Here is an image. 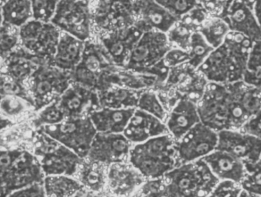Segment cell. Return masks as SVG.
<instances>
[{
  "label": "cell",
  "mask_w": 261,
  "mask_h": 197,
  "mask_svg": "<svg viewBox=\"0 0 261 197\" xmlns=\"http://www.w3.org/2000/svg\"><path fill=\"white\" fill-rule=\"evenodd\" d=\"M164 178L167 188L181 197H208L220 182L202 159L181 164Z\"/></svg>",
  "instance_id": "cell-5"
},
{
  "label": "cell",
  "mask_w": 261,
  "mask_h": 197,
  "mask_svg": "<svg viewBox=\"0 0 261 197\" xmlns=\"http://www.w3.org/2000/svg\"><path fill=\"white\" fill-rule=\"evenodd\" d=\"M107 169L106 164L83 158L74 178L88 191L107 193Z\"/></svg>",
  "instance_id": "cell-30"
},
{
  "label": "cell",
  "mask_w": 261,
  "mask_h": 197,
  "mask_svg": "<svg viewBox=\"0 0 261 197\" xmlns=\"http://www.w3.org/2000/svg\"><path fill=\"white\" fill-rule=\"evenodd\" d=\"M136 109L153 115L164 123L168 115V112L163 106L154 90H146L141 92Z\"/></svg>",
  "instance_id": "cell-36"
},
{
  "label": "cell",
  "mask_w": 261,
  "mask_h": 197,
  "mask_svg": "<svg viewBox=\"0 0 261 197\" xmlns=\"http://www.w3.org/2000/svg\"><path fill=\"white\" fill-rule=\"evenodd\" d=\"M12 121L9 120V118H5L0 115V132L3 129L7 128L8 126H12Z\"/></svg>",
  "instance_id": "cell-52"
},
{
  "label": "cell",
  "mask_w": 261,
  "mask_h": 197,
  "mask_svg": "<svg viewBox=\"0 0 261 197\" xmlns=\"http://www.w3.org/2000/svg\"><path fill=\"white\" fill-rule=\"evenodd\" d=\"M171 48L166 33L156 31L144 32L135 44L125 68H149L164 59Z\"/></svg>",
  "instance_id": "cell-16"
},
{
  "label": "cell",
  "mask_w": 261,
  "mask_h": 197,
  "mask_svg": "<svg viewBox=\"0 0 261 197\" xmlns=\"http://www.w3.org/2000/svg\"><path fill=\"white\" fill-rule=\"evenodd\" d=\"M8 197H47L43 184H34L11 193Z\"/></svg>",
  "instance_id": "cell-50"
},
{
  "label": "cell",
  "mask_w": 261,
  "mask_h": 197,
  "mask_svg": "<svg viewBox=\"0 0 261 197\" xmlns=\"http://www.w3.org/2000/svg\"><path fill=\"white\" fill-rule=\"evenodd\" d=\"M169 70L163 60L153 67L139 70L116 67L109 76L108 87L117 85L137 91L156 90L164 85Z\"/></svg>",
  "instance_id": "cell-14"
},
{
  "label": "cell",
  "mask_w": 261,
  "mask_h": 197,
  "mask_svg": "<svg viewBox=\"0 0 261 197\" xmlns=\"http://www.w3.org/2000/svg\"><path fill=\"white\" fill-rule=\"evenodd\" d=\"M9 95L21 96L32 101L25 84L14 81L9 77L0 73V96Z\"/></svg>",
  "instance_id": "cell-44"
},
{
  "label": "cell",
  "mask_w": 261,
  "mask_h": 197,
  "mask_svg": "<svg viewBox=\"0 0 261 197\" xmlns=\"http://www.w3.org/2000/svg\"><path fill=\"white\" fill-rule=\"evenodd\" d=\"M65 118V115L59 107L58 100H56L38 111V115L32 123L35 129H38L42 126L58 124Z\"/></svg>",
  "instance_id": "cell-40"
},
{
  "label": "cell",
  "mask_w": 261,
  "mask_h": 197,
  "mask_svg": "<svg viewBox=\"0 0 261 197\" xmlns=\"http://www.w3.org/2000/svg\"><path fill=\"white\" fill-rule=\"evenodd\" d=\"M239 131L261 140V109L250 117Z\"/></svg>",
  "instance_id": "cell-49"
},
{
  "label": "cell",
  "mask_w": 261,
  "mask_h": 197,
  "mask_svg": "<svg viewBox=\"0 0 261 197\" xmlns=\"http://www.w3.org/2000/svg\"><path fill=\"white\" fill-rule=\"evenodd\" d=\"M239 197H258L254 196V195L250 194V193H247V192L244 191V190H242L241 192L240 195H239Z\"/></svg>",
  "instance_id": "cell-54"
},
{
  "label": "cell",
  "mask_w": 261,
  "mask_h": 197,
  "mask_svg": "<svg viewBox=\"0 0 261 197\" xmlns=\"http://www.w3.org/2000/svg\"><path fill=\"white\" fill-rule=\"evenodd\" d=\"M142 34L133 26L93 38L102 44L115 65L125 67L135 44Z\"/></svg>",
  "instance_id": "cell-20"
},
{
  "label": "cell",
  "mask_w": 261,
  "mask_h": 197,
  "mask_svg": "<svg viewBox=\"0 0 261 197\" xmlns=\"http://www.w3.org/2000/svg\"><path fill=\"white\" fill-rule=\"evenodd\" d=\"M245 172L240 186L242 190L261 197V160L257 162H244Z\"/></svg>",
  "instance_id": "cell-39"
},
{
  "label": "cell",
  "mask_w": 261,
  "mask_h": 197,
  "mask_svg": "<svg viewBox=\"0 0 261 197\" xmlns=\"http://www.w3.org/2000/svg\"><path fill=\"white\" fill-rule=\"evenodd\" d=\"M35 111L33 102L19 96H0V115L5 118L18 116L29 110Z\"/></svg>",
  "instance_id": "cell-37"
},
{
  "label": "cell",
  "mask_w": 261,
  "mask_h": 197,
  "mask_svg": "<svg viewBox=\"0 0 261 197\" xmlns=\"http://www.w3.org/2000/svg\"><path fill=\"white\" fill-rule=\"evenodd\" d=\"M167 181L165 178L146 180L133 197H160L165 191Z\"/></svg>",
  "instance_id": "cell-45"
},
{
  "label": "cell",
  "mask_w": 261,
  "mask_h": 197,
  "mask_svg": "<svg viewBox=\"0 0 261 197\" xmlns=\"http://www.w3.org/2000/svg\"><path fill=\"white\" fill-rule=\"evenodd\" d=\"M43 185L47 197H74L84 189L74 177L65 175L45 176Z\"/></svg>",
  "instance_id": "cell-33"
},
{
  "label": "cell",
  "mask_w": 261,
  "mask_h": 197,
  "mask_svg": "<svg viewBox=\"0 0 261 197\" xmlns=\"http://www.w3.org/2000/svg\"><path fill=\"white\" fill-rule=\"evenodd\" d=\"M218 132L202 122L192 128L182 138L175 141L178 166L202 159L217 147Z\"/></svg>",
  "instance_id": "cell-13"
},
{
  "label": "cell",
  "mask_w": 261,
  "mask_h": 197,
  "mask_svg": "<svg viewBox=\"0 0 261 197\" xmlns=\"http://www.w3.org/2000/svg\"><path fill=\"white\" fill-rule=\"evenodd\" d=\"M36 130L64 144L81 158L88 155L92 141L97 133L90 116L65 118L61 123L42 126Z\"/></svg>",
  "instance_id": "cell-8"
},
{
  "label": "cell",
  "mask_w": 261,
  "mask_h": 197,
  "mask_svg": "<svg viewBox=\"0 0 261 197\" xmlns=\"http://www.w3.org/2000/svg\"><path fill=\"white\" fill-rule=\"evenodd\" d=\"M50 22L61 32L81 41L93 37L90 2L87 0H58Z\"/></svg>",
  "instance_id": "cell-10"
},
{
  "label": "cell",
  "mask_w": 261,
  "mask_h": 197,
  "mask_svg": "<svg viewBox=\"0 0 261 197\" xmlns=\"http://www.w3.org/2000/svg\"><path fill=\"white\" fill-rule=\"evenodd\" d=\"M261 89V88H260Z\"/></svg>",
  "instance_id": "cell-60"
},
{
  "label": "cell",
  "mask_w": 261,
  "mask_h": 197,
  "mask_svg": "<svg viewBox=\"0 0 261 197\" xmlns=\"http://www.w3.org/2000/svg\"><path fill=\"white\" fill-rule=\"evenodd\" d=\"M232 0H197L208 15L222 17Z\"/></svg>",
  "instance_id": "cell-48"
},
{
  "label": "cell",
  "mask_w": 261,
  "mask_h": 197,
  "mask_svg": "<svg viewBox=\"0 0 261 197\" xmlns=\"http://www.w3.org/2000/svg\"><path fill=\"white\" fill-rule=\"evenodd\" d=\"M117 66L102 44L90 38L85 41L82 58L70 73L71 82L99 92L108 87V78Z\"/></svg>",
  "instance_id": "cell-4"
},
{
  "label": "cell",
  "mask_w": 261,
  "mask_h": 197,
  "mask_svg": "<svg viewBox=\"0 0 261 197\" xmlns=\"http://www.w3.org/2000/svg\"><path fill=\"white\" fill-rule=\"evenodd\" d=\"M189 59L188 52L178 47H171L166 53L163 61L168 68H172L188 62Z\"/></svg>",
  "instance_id": "cell-47"
},
{
  "label": "cell",
  "mask_w": 261,
  "mask_h": 197,
  "mask_svg": "<svg viewBox=\"0 0 261 197\" xmlns=\"http://www.w3.org/2000/svg\"><path fill=\"white\" fill-rule=\"evenodd\" d=\"M58 105L67 118H82L100 108L97 92L71 83L58 98Z\"/></svg>",
  "instance_id": "cell-22"
},
{
  "label": "cell",
  "mask_w": 261,
  "mask_h": 197,
  "mask_svg": "<svg viewBox=\"0 0 261 197\" xmlns=\"http://www.w3.org/2000/svg\"><path fill=\"white\" fill-rule=\"evenodd\" d=\"M230 31L228 23L222 17L212 16L202 23L199 32L213 48L222 45Z\"/></svg>",
  "instance_id": "cell-34"
},
{
  "label": "cell",
  "mask_w": 261,
  "mask_h": 197,
  "mask_svg": "<svg viewBox=\"0 0 261 197\" xmlns=\"http://www.w3.org/2000/svg\"><path fill=\"white\" fill-rule=\"evenodd\" d=\"M35 153L45 176L74 177L83 158L64 144L36 130Z\"/></svg>",
  "instance_id": "cell-7"
},
{
  "label": "cell",
  "mask_w": 261,
  "mask_h": 197,
  "mask_svg": "<svg viewBox=\"0 0 261 197\" xmlns=\"http://www.w3.org/2000/svg\"><path fill=\"white\" fill-rule=\"evenodd\" d=\"M228 130H239L245 121L261 109V89L243 81L227 84Z\"/></svg>",
  "instance_id": "cell-12"
},
{
  "label": "cell",
  "mask_w": 261,
  "mask_h": 197,
  "mask_svg": "<svg viewBox=\"0 0 261 197\" xmlns=\"http://www.w3.org/2000/svg\"><path fill=\"white\" fill-rule=\"evenodd\" d=\"M3 26L19 29L33 18L30 0H6L1 5Z\"/></svg>",
  "instance_id": "cell-32"
},
{
  "label": "cell",
  "mask_w": 261,
  "mask_h": 197,
  "mask_svg": "<svg viewBox=\"0 0 261 197\" xmlns=\"http://www.w3.org/2000/svg\"><path fill=\"white\" fill-rule=\"evenodd\" d=\"M260 160H261V157H260Z\"/></svg>",
  "instance_id": "cell-59"
},
{
  "label": "cell",
  "mask_w": 261,
  "mask_h": 197,
  "mask_svg": "<svg viewBox=\"0 0 261 197\" xmlns=\"http://www.w3.org/2000/svg\"><path fill=\"white\" fill-rule=\"evenodd\" d=\"M254 41L230 32L222 45L215 48L197 69L210 83L228 84L243 80Z\"/></svg>",
  "instance_id": "cell-1"
},
{
  "label": "cell",
  "mask_w": 261,
  "mask_h": 197,
  "mask_svg": "<svg viewBox=\"0 0 261 197\" xmlns=\"http://www.w3.org/2000/svg\"><path fill=\"white\" fill-rule=\"evenodd\" d=\"M107 197H114V196H110V195H108V196H107Z\"/></svg>",
  "instance_id": "cell-57"
},
{
  "label": "cell",
  "mask_w": 261,
  "mask_h": 197,
  "mask_svg": "<svg viewBox=\"0 0 261 197\" xmlns=\"http://www.w3.org/2000/svg\"><path fill=\"white\" fill-rule=\"evenodd\" d=\"M217 150L224 151L243 162H257L261 157V140L239 130L218 132Z\"/></svg>",
  "instance_id": "cell-21"
},
{
  "label": "cell",
  "mask_w": 261,
  "mask_h": 197,
  "mask_svg": "<svg viewBox=\"0 0 261 197\" xmlns=\"http://www.w3.org/2000/svg\"><path fill=\"white\" fill-rule=\"evenodd\" d=\"M141 91L130 90L117 85H111L97 92L100 108L136 109Z\"/></svg>",
  "instance_id": "cell-31"
},
{
  "label": "cell",
  "mask_w": 261,
  "mask_h": 197,
  "mask_svg": "<svg viewBox=\"0 0 261 197\" xmlns=\"http://www.w3.org/2000/svg\"><path fill=\"white\" fill-rule=\"evenodd\" d=\"M251 2L256 18L261 27V0H251Z\"/></svg>",
  "instance_id": "cell-51"
},
{
  "label": "cell",
  "mask_w": 261,
  "mask_h": 197,
  "mask_svg": "<svg viewBox=\"0 0 261 197\" xmlns=\"http://www.w3.org/2000/svg\"><path fill=\"white\" fill-rule=\"evenodd\" d=\"M135 109L99 108L90 115L96 132L104 134H123Z\"/></svg>",
  "instance_id": "cell-29"
},
{
  "label": "cell",
  "mask_w": 261,
  "mask_h": 197,
  "mask_svg": "<svg viewBox=\"0 0 261 197\" xmlns=\"http://www.w3.org/2000/svg\"><path fill=\"white\" fill-rule=\"evenodd\" d=\"M160 197H181L179 195H178L177 193H174V192L171 191V190H169L168 188L166 187L165 191L164 192L162 195H161Z\"/></svg>",
  "instance_id": "cell-53"
},
{
  "label": "cell",
  "mask_w": 261,
  "mask_h": 197,
  "mask_svg": "<svg viewBox=\"0 0 261 197\" xmlns=\"http://www.w3.org/2000/svg\"><path fill=\"white\" fill-rule=\"evenodd\" d=\"M202 160L220 181H232L240 184L243 179L245 164L228 152L216 149Z\"/></svg>",
  "instance_id": "cell-27"
},
{
  "label": "cell",
  "mask_w": 261,
  "mask_h": 197,
  "mask_svg": "<svg viewBox=\"0 0 261 197\" xmlns=\"http://www.w3.org/2000/svg\"><path fill=\"white\" fill-rule=\"evenodd\" d=\"M61 32L51 22L32 18L18 29L20 47L38 59L50 64L56 52Z\"/></svg>",
  "instance_id": "cell-11"
},
{
  "label": "cell",
  "mask_w": 261,
  "mask_h": 197,
  "mask_svg": "<svg viewBox=\"0 0 261 197\" xmlns=\"http://www.w3.org/2000/svg\"><path fill=\"white\" fill-rule=\"evenodd\" d=\"M242 189L232 181H220L208 197H239Z\"/></svg>",
  "instance_id": "cell-46"
},
{
  "label": "cell",
  "mask_w": 261,
  "mask_h": 197,
  "mask_svg": "<svg viewBox=\"0 0 261 197\" xmlns=\"http://www.w3.org/2000/svg\"><path fill=\"white\" fill-rule=\"evenodd\" d=\"M133 3L134 0H92L93 37L133 26Z\"/></svg>",
  "instance_id": "cell-9"
},
{
  "label": "cell",
  "mask_w": 261,
  "mask_h": 197,
  "mask_svg": "<svg viewBox=\"0 0 261 197\" xmlns=\"http://www.w3.org/2000/svg\"><path fill=\"white\" fill-rule=\"evenodd\" d=\"M3 26V17L1 13V5H0V27Z\"/></svg>",
  "instance_id": "cell-55"
},
{
  "label": "cell",
  "mask_w": 261,
  "mask_h": 197,
  "mask_svg": "<svg viewBox=\"0 0 261 197\" xmlns=\"http://www.w3.org/2000/svg\"><path fill=\"white\" fill-rule=\"evenodd\" d=\"M145 181L128 161L110 164L107 169V193L114 197H133Z\"/></svg>",
  "instance_id": "cell-19"
},
{
  "label": "cell",
  "mask_w": 261,
  "mask_h": 197,
  "mask_svg": "<svg viewBox=\"0 0 261 197\" xmlns=\"http://www.w3.org/2000/svg\"><path fill=\"white\" fill-rule=\"evenodd\" d=\"M208 15L205 9L198 4L190 12L178 19L166 33L171 47H178L188 52L192 36L195 32H199Z\"/></svg>",
  "instance_id": "cell-24"
},
{
  "label": "cell",
  "mask_w": 261,
  "mask_h": 197,
  "mask_svg": "<svg viewBox=\"0 0 261 197\" xmlns=\"http://www.w3.org/2000/svg\"><path fill=\"white\" fill-rule=\"evenodd\" d=\"M222 18L230 31L238 32L251 41H261V27L256 18L251 0H232Z\"/></svg>",
  "instance_id": "cell-23"
},
{
  "label": "cell",
  "mask_w": 261,
  "mask_h": 197,
  "mask_svg": "<svg viewBox=\"0 0 261 197\" xmlns=\"http://www.w3.org/2000/svg\"><path fill=\"white\" fill-rule=\"evenodd\" d=\"M87 1L91 2L92 0H87Z\"/></svg>",
  "instance_id": "cell-58"
},
{
  "label": "cell",
  "mask_w": 261,
  "mask_h": 197,
  "mask_svg": "<svg viewBox=\"0 0 261 197\" xmlns=\"http://www.w3.org/2000/svg\"><path fill=\"white\" fill-rule=\"evenodd\" d=\"M6 0H0V5L3 4Z\"/></svg>",
  "instance_id": "cell-56"
},
{
  "label": "cell",
  "mask_w": 261,
  "mask_h": 197,
  "mask_svg": "<svg viewBox=\"0 0 261 197\" xmlns=\"http://www.w3.org/2000/svg\"><path fill=\"white\" fill-rule=\"evenodd\" d=\"M33 18L44 22H50L58 0H30Z\"/></svg>",
  "instance_id": "cell-42"
},
{
  "label": "cell",
  "mask_w": 261,
  "mask_h": 197,
  "mask_svg": "<svg viewBox=\"0 0 261 197\" xmlns=\"http://www.w3.org/2000/svg\"><path fill=\"white\" fill-rule=\"evenodd\" d=\"M45 178L38 158L24 150H0V197L34 184H43Z\"/></svg>",
  "instance_id": "cell-3"
},
{
  "label": "cell",
  "mask_w": 261,
  "mask_h": 197,
  "mask_svg": "<svg viewBox=\"0 0 261 197\" xmlns=\"http://www.w3.org/2000/svg\"><path fill=\"white\" fill-rule=\"evenodd\" d=\"M134 26L144 32L167 33L178 21L155 0H134Z\"/></svg>",
  "instance_id": "cell-18"
},
{
  "label": "cell",
  "mask_w": 261,
  "mask_h": 197,
  "mask_svg": "<svg viewBox=\"0 0 261 197\" xmlns=\"http://www.w3.org/2000/svg\"><path fill=\"white\" fill-rule=\"evenodd\" d=\"M71 83L68 72L60 70L49 63L37 66L25 84L35 112L58 100Z\"/></svg>",
  "instance_id": "cell-6"
},
{
  "label": "cell",
  "mask_w": 261,
  "mask_h": 197,
  "mask_svg": "<svg viewBox=\"0 0 261 197\" xmlns=\"http://www.w3.org/2000/svg\"><path fill=\"white\" fill-rule=\"evenodd\" d=\"M84 47L85 41L61 32L56 52L50 64L60 70L71 73L82 58Z\"/></svg>",
  "instance_id": "cell-28"
},
{
  "label": "cell",
  "mask_w": 261,
  "mask_h": 197,
  "mask_svg": "<svg viewBox=\"0 0 261 197\" xmlns=\"http://www.w3.org/2000/svg\"><path fill=\"white\" fill-rule=\"evenodd\" d=\"M174 139L170 134L132 144L128 162L146 180L159 179L177 167Z\"/></svg>",
  "instance_id": "cell-2"
},
{
  "label": "cell",
  "mask_w": 261,
  "mask_h": 197,
  "mask_svg": "<svg viewBox=\"0 0 261 197\" xmlns=\"http://www.w3.org/2000/svg\"><path fill=\"white\" fill-rule=\"evenodd\" d=\"M168 11L175 18L181 17L190 12L198 5L197 0H155Z\"/></svg>",
  "instance_id": "cell-43"
},
{
  "label": "cell",
  "mask_w": 261,
  "mask_h": 197,
  "mask_svg": "<svg viewBox=\"0 0 261 197\" xmlns=\"http://www.w3.org/2000/svg\"><path fill=\"white\" fill-rule=\"evenodd\" d=\"M213 50L214 48L210 45L199 32H195L192 36L189 46L188 54L190 59L187 63L195 69H198Z\"/></svg>",
  "instance_id": "cell-38"
},
{
  "label": "cell",
  "mask_w": 261,
  "mask_h": 197,
  "mask_svg": "<svg viewBox=\"0 0 261 197\" xmlns=\"http://www.w3.org/2000/svg\"><path fill=\"white\" fill-rule=\"evenodd\" d=\"M199 122L197 103L182 98L168 112L165 125L172 138L174 141H178Z\"/></svg>",
  "instance_id": "cell-26"
},
{
  "label": "cell",
  "mask_w": 261,
  "mask_h": 197,
  "mask_svg": "<svg viewBox=\"0 0 261 197\" xmlns=\"http://www.w3.org/2000/svg\"><path fill=\"white\" fill-rule=\"evenodd\" d=\"M242 81L248 85L261 88V41L253 44Z\"/></svg>",
  "instance_id": "cell-35"
},
{
  "label": "cell",
  "mask_w": 261,
  "mask_h": 197,
  "mask_svg": "<svg viewBox=\"0 0 261 197\" xmlns=\"http://www.w3.org/2000/svg\"><path fill=\"white\" fill-rule=\"evenodd\" d=\"M132 147V143L124 134L97 132L86 158L107 166L125 162L128 161Z\"/></svg>",
  "instance_id": "cell-17"
},
{
  "label": "cell",
  "mask_w": 261,
  "mask_h": 197,
  "mask_svg": "<svg viewBox=\"0 0 261 197\" xmlns=\"http://www.w3.org/2000/svg\"><path fill=\"white\" fill-rule=\"evenodd\" d=\"M18 45V29L2 26L0 27V61H5Z\"/></svg>",
  "instance_id": "cell-41"
},
{
  "label": "cell",
  "mask_w": 261,
  "mask_h": 197,
  "mask_svg": "<svg viewBox=\"0 0 261 197\" xmlns=\"http://www.w3.org/2000/svg\"><path fill=\"white\" fill-rule=\"evenodd\" d=\"M123 134L132 144H136L169 133L164 121L135 109Z\"/></svg>",
  "instance_id": "cell-25"
},
{
  "label": "cell",
  "mask_w": 261,
  "mask_h": 197,
  "mask_svg": "<svg viewBox=\"0 0 261 197\" xmlns=\"http://www.w3.org/2000/svg\"><path fill=\"white\" fill-rule=\"evenodd\" d=\"M228 87L227 84L208 82L197 103L200 121L216 132L228 130Z\"/></svg>",
  "instance_id": "cell-15"
}]
</instances>
